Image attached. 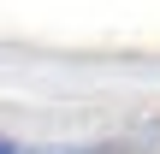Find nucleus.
<instances>
[{"label": "nucleus", "mask_w": 160, "mask_h": 154, "mask_svg": "<svg viewBox=\"0 0 160 154\" xmlns=\"http://www.w3.org/2000/svg\"><path fill=\"white\" fill-rule=\"evenodd\" d=\"M0 154H24V148H18V142H12V137H0Z\"/></svg>", "instance_id": "f257e3e1"}]
</instances>
